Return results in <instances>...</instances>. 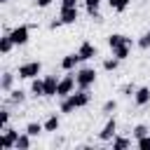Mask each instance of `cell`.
<instances>
[{
	"instance_id": "44dd1931",
	"label": "cell",
	"mask_w": 150,
	"mask_h": 150,
	"mask_svg": "<svg viewBox=\"0 0 150 150\" xmlns=\"http://www.w3.org/2000/svg\"><path fill=\"white\" fill-rule=\"evenodd\" d=\"M131 47H134V45H120V47H115V49H110V52H112V56H117L120 61H127V59L131 56Z\"/></svg>"
},
{
	"instance_id": "7a4b0ae2",
	"label": "cell",
	"mask_w": 150,
	"mask_h": 150,
	"mask_svg": "<svg viewBox=\"0 0 150 150\" xmlns=\"http://www.w3.org/2000/svg\"><path fill=\"white\" fill-rule=\"evenodd\" d=\"M96 77H98V73H96V68H91V66H80V68L75 70L77 89H91V87L96 84Z\"/></svg>"
},
{
	"instance_id": "5b68a950",
	"label": "cell",
	"mask_w": 150,
	"mask_h": 150,
	"mask_svg": "<svg viewBox=\"0 0 150 150\" xmlns=\"http://www.w3.org/2000/svg\"><path fill=\"white\" fill-rule=\"evenodd\" d=\"M9 35H12V40H14L16 47H23V45H28V40H30V26H28V23H19V26H14V28L9 30Z\"/></svg>"
},
{
	"instance_id": "d4e9b609",
	"label": "cell",
	"mask_w": 150,
	"mask_h": 150,
	"mask_svg": "<svg viewBox=\"0 0 150 150\" xmlns=\"http://www.w3.org/2000/svg\"><path fill=\"white\" fill-rule=\"evenodd\" d=\"M105 2H108V7H110L112 12L122 14V12H124V9H127V7H129V5L134 2V0H105Z\"/></svg>"
},
{
	"instance_id": "8fae6325",
	"label": "cell",
	"mask_w": 150,
	"mask_h": 150,
	"mask_svg": "<svg viewBox=\"0 0 150 150\" xmlns=\"http://www.w3.org/2000/svg\"><path fill=\"white\" fill-rule=\"evenodd\" d=\"M26 98H28V94L23 91V89H12L9 94H5V105H23L26 103Z\"/></svg>"
},
{
	"instance_id": "5bb4252c",
	"label": "cell",
	"mask_w": 150,
	"mask_h": 150,
	"mask_svg": "<svg viewBox=\"0 0 150 150\" xmlns=\"http://www.w3.org/2000/svg\"><path fill=\"white\" fill-rule=\"evenodd\" d=\"M59 16H61L63 26H70V23H75V21L80 19V9H77V7H61Z\"/></svg>"
},
{
	"instance_id": "f546056e",
	"label": "cell",
	"mask_w": 150,
	"mask_h": 150,
	"mask_svg": "<svg viewBox=\"0 0 150 150\" xmlns=\"http://www.w3.org/2000/svg\"><path fill=\"white\" fill-rule=\"evenodd\" d=\"M136 47H138V49H143V52H148V49H150V30H145V33L136 40Z\"/></svg>"
},
{
	"instance_id": "7402d4cb",
	"label": "cell",
	"mask_w": 150,
	"mask_h": 150,
	"mask_svg": "<svg viewBox=\"0 0 150 150\" xmlns=\"http://www.w3.org/2000/svg\"><path fill=\"white\" fill-rule=\"evenodd\" d=\"M120 63H122V61H120L117 56H105L103 63H101V68H103L105 73H115V70L120 68Z\"/></svg>"
},
{
	"instance_id": "ffe728a7",
	"label": "cell",
	"mask_w": 150,
	"mask_h": 150,
	"mask_svg": "<svg viewBox=\"0 0 150 150\" xmlns=\"http://www.w3.org/2000/svg\"><path fill=\"white\" fill-rule=\"evenodd\" d=\"M110 145H112V150H124V148H131V138H129V136L117 134V136L110 141Z\"/></svg>"
},
{
	"instance_id": "3957f363",
	"label": "cell",
	"mask_w": 150,
	"mask_h": 150,
	"mask_svg": "<svg viewBox=\"0 0 150 150\" xmlns=\"http://www.w3.org/2000/svg\"><path fill=\"white\" fill-rule=\"evenodd\" d=\"M40 73H42V63H40V61H23V63H19V68H16L19 80H33V77H40Z\"/></svg>"
},
{
	"instance_id": "d6a6232c",
	"label": "cell",
	"mask_w": 150,
	"mask_h": 150,
	"mask_svg": "<svg viewBox=\"0 0 150 150\" xmlns=\"http://www.w3.org/2000/svg\"><path fill=\"white\" fill-rule=\"evenodd\" d=\"M33 2H35V7H40V9H47L54 0H33Z\"/></svg>"
},
{
	"instance_id": "836d02e7",
	"label": "cell",
	"mask_w": 150,
	"mask_h": 150,
	"mask_svg": "<svg viewBox=\"0 0 150 150\" xmlns=\"http://www.w3.org/2000/svg\"><path fill=\"white\" fill-rule=\"evenodd\" d=\"M61 7H77V0H61Z\"/></svg>"
},
{
	"instance_id": "8992f818",
	"label": "cell",
	"mask_w": 150,
	"mask_h": 150,
	"mask_svg": "<svg viewBox=\"0 0 150 150\" xmlns=\"http://www.w3.org/2000/svg\"><path fill=\"white\" fill-rule=\"evenodd\" d=\"M115 136H117V120H115V115H110V117L105 120L103 129L98 131V141H101V143H110Z\"/></svg>"
},
{
	"instance_id": "e0dca14e",
	"label": "cell",
	"mask_w": 150,
	"mask_h": 150,
	"mask_svg": "<svg viewBox=\"0 0 150 150\" xmlns=\"http://www.w3.org/2000/svg\"><path fill=\"white\" fill-rule=\"evenodd\" d=\"M28 82H30V87H28L30 96H33V98H45V80H42V77H33V80H28Z\"/></svg>"
},
{
	"instance_id": "52a82bcc",
	"label": "cell",
	"mask_w": 150,
	"mask_h": 150,
	"mask_svg": "<svg viewBox=\"0 0 150 150\" xmlns=\"http://www.w3.org/2000/svg\"><path fill=\"white\" fill-rule=\"evenodd\" d=\"M19 134L21 131H16L14 127H5L2 129V141H0V148L2 150H16V138H19Z\"/></svg>"
},
{
	"instance_id": "277c9868",
	"label": "cell",
	"mask_w": 150,
	"mask_h": 150,
	"mask_svg": "<svg viewBox=\"0 0 150 150\" xmlns=\"http://www.w3.org/2000/svg\"><path fill=\"white\" fill-rule=\"evenodd\" d=\"M77 89V80H75V70H68L61 80H59V89H56V96L59 98H66L68 94H73Z\"/></svg>"
},
{
	"instance_id": "603a6c76",
	"label": "cell",
	"mask_w": 150,
	"mask_h": 150,
	"mask_svg": "<svg viewBox=\"0 0 150 150\" xmlns=\"http://www.w3.org/2000/svg\"><path fill=\"white\" fill-rule=\"evenodd\" d=\"M30 145H33V136L21 131L19 138H16V150H30Z\"/></svg>"
},
{
	"instance_id": "4316f807",
	"label": "cell",
	"mask_w": 150,
	"mask_h": 150,
	"mask_svg": "<svg viewBox=\"0 0 150 150\" xmlns=\"http://www.w3.org/2000/svg\"><path fill=\"white\" fill-rule=\"evenodd\" d=\"M23 131H26V134H30L33 138H38V136H40V134L45 131V124H42V122H28Z\"/></svg>"
},
{
	"instance_id": "83f0119b",
	"label": "cell",
	"mask_w": 150,
	"mask_h": 150,
	"mask_svg": "<svg viewBox=\"0 0 150 150\" xmlns=\"http://www.w3.org/2000/svg\"><path fill=\"white\" fill-rule=\"evenodd\" d=\"M136 84L134 82H127V84H122L120 87V96H124V98H134V94H136Z\"/></svg>"
},
{
	"instance_id": "1f68e13d",
	"label": "cell",
	"mask_w": 150,
	"mask_h": 150,
	"mask_svg": "<svg viewBox=\"0 0 150 150\" xmlns=\"http://www.w3.org/2000/svg\"><path fill=\"white\" fill-rule=\"evenodd\" d=\"M61 26H63V21H61V16H59V19L54 16V19L49 21V30H56V28H61Z\"/></svg>"
},
{
	"instance_id": "cb8c5ba5",
	"label": "cell",
	"mask_w": 150,
	"mask_h": 150,
	"mask_svg": "<svg viewBox=\"0 0 150 150\" xmlns=\"http://www.w3.org/2000/svg\"><path fill=\"white\" fill-rule=\"evenodd\" d=\"M148 134H150V127H148L145 122H138V124H134V129H131L134 141H138V138H143V136H148Z\"/></svg>"
},
{
	"instance_id": "e575fe53",
	"label": "cell",
	"mask_w": 150,
	"mask_h": 150,
	"mask_svg": "<svg viewBox=\"0 0 150 150\" xmlns=\"http://www.w3.org/2000/svg\"><path fill=\"white\" fill-rule=\"evenodd\" d=\"M0 2H2V5H7V2H9V0H0Z\"/></svg>"
},
{
	"instance_id": "ac0fdd59",
	"label": "cell",
	"mask_w": 150,
	"mask_h": 150,
	"mask_svg": "<svg viewBox=\"0 0 150 150\" xmlns=\"http://www.w3.org/2000/svg\"><path fill=\"white\" fill-rule=\"evenodd\" d=\"M42 124H45V131H47V134H56V131L61 129V117H59L56 112H52V115H47V120H45Z\"/></svg>"
},
{
	"instance_id": "f1b7e54d",
	"label": "cell",
	"mask_w": 150,
	"mask_h": 150,
	"mask_svg": "<svg viewBox=\"0 0 150 150\" xmlns=\"http://www.w3.org/2000/svg\"><path fill=\"white\" fill-rule=\"evenodd\" d=\"M9 120H12V110H9V105H2L0 108V129H5L9 124Z\"/></svg>"
},
{
	"instance_id": "d6986e66",
	"label": "cell",
	"mask_w": 150,
	"mask_h": 150,
	"mask_svg": "<svg viewBox=\"0 0 150 150\" xmlns=\"http://www.w3.org/2000/svg\"><path fill=\"white\" fill-rule=\"evenodd\" d=\"M14 47H16V45H14L12 35H9V30H5V33H2V38H0V54H2V56H7Z\"/></svg>"
},
{
	"instance_id": "30bf717a",
	"label": "cell",
	"mask_w": 150,
	"mask_h": 150,
	"mask_svg": "<svg viewBox=\"0 0 150 150\" xmlns=\"http://www.w3.org/2000/svg\"><path fill=\"white\" fill-rule=\"evenodd\" d=\"M42 80H45V98H54L56 96V89H59V75H42Z\"/></svg>"
},
{
	"instance_id": "9c48e42d",
	"label": "cell",
	"mask_w": 150,
	"mask_h": 150,
	"mask_svg": "<svg viewBox=\"0 0 150 150\" xmlns=\"http://www.w3.org/2000/svg\"><path fill=\"white\" fill-rule=\"evenodd\" d=\"M80 63H82L80 54H77V52H70V54H66V56L61 59V70H63V73H68V70H77Z\"/></svg>"
},
{
	"instance_id": "2e32d148",
	"label": "cell",
	"mask_w": 150,
	"mask_h": 150,
	"mask_svg": "<svg viewBox=\"0 0 150 150\" xmlns=\"http://www.w3.org/2000/svg\"><path fill=\"white\" fill-rule=\"evenodd\" d=\"M120 45H136L129 35H124V33H110L108 35V47L110 49H115V47H120Z\"/></svg>"
},
{
	"instance_id": "6da1fadb",
	"label": "cell",
	"mask_w": 150,
	"mask_h": 150,
	"mask_svg": "<svg viewBox=\"0 0 150 150\" xmlns=\"http://www.w3.org/2000/svg\"><path fill=\"white\" fill-rule=\"evenodd\" d=\"M89 103H91V94H89V89H75L73 94H68L66 98H61V103H59V112L70 115V112H75V110H80V108H87Z\"/></svg>"
},
{
	"instance_id": "7c38bea8",
	"label": "cell",
	"mask_w": 150,
	"mask_h": 150,
	"mask_svg": "<svg viewBox=\"0 0 150 150\" xmlns=\"http://www.w3.org/2000/svg\"><path fill=\"white\" fill-rule=\"evenodd\" d=\"M82 2H84V9H87V14H89V16H91L96 23H103V16H101V12H98L103 0H82Z\"/></svg>"
},
{
	"instance_id": "ba28073f",
	"label": "cell",
	"mask_w": 150,
	"mask_h": 150,
	"mask_svg": "<svg viewBox=\"0 0 150 150\" xmlns=\"http://www.w3.org/2000/svg\"><path fill=\"white\" fill-rule=\"evenodd\" d=\"M77 54H80V59H82V63H84V61H91L94 56H98V49H96V45H91L89 40H84V42H80Z\"/></svg>"
},
{
	"instance_id": "4dcf8cb0",
	"label": "cell",
	"mask_w": 150,
	"mask_h": 150,
	"mask_svg": "<svg viewBox=\"0 0 150 150\" xmlns=\"http://www.w3.org/2000/svg\"><path fill=\"white\" fill-rule=\"evenodd\" d=\"M136 148H138V150H150V134L143 136V138H138V141H136Z\"/></svg>"
},
{
	"instance_id": "484cf974",
	"label": "cell",
	"mask_w": 150,
	"mask_h": 150,
	"mask_svg": "<svg viewBox=\"0 0 150 150\" xmlns=\"http://www.w3.org/2000/svg\"><path fill=\"white\" fill-rule=\"evenodd\" d=\"M117 108H120V103H117L115 98H108V101L101 105V112H103L105 117H110V115H115V112H117Z\"/></svg>"
},
{
	"instance_id": "9a60e30c",
	"label": "cell",
	"mask_w": 150,
	"mask_h": 150,
	"mask_svg": "<svg viewBox=\"0 0 150 150\" xmlns=\"http://www.w3.org/2000/svg\"><path fill=\"white\" fill-rule=\"evenodd\" d=\"M134 103H136V108H145V105L150 103V87H148V84H143V87L136 89V94H134Z\"/></svg>"
},
{
	"instance_id": "4fadbf2b",
	"label": "cell",
	"mask_w": 150,
	"mask_h": 150,
	"mask_svg": "<svg viewBox=\"0 0 150 150\" xmlns=\"http://www.w3.org/2000/svg\"><path fill=\"white\" fill-rule=\"evenodd\" d=\"M16 77H19L16 73L2 70V75H0V91H2V94H9V91L14 89V80H16Z\"/></svg>"
}]
</instances>
